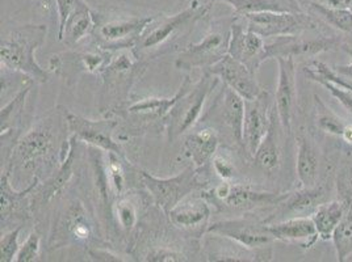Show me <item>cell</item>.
<instances>
[{"label":"cell","mask_w":352,"mask_h":262,"mask_svg":"<svg viewBox=\"0 0 352 262\" xmlns=\"http://www.w3.org/2000/svg\"><path fill=\"white\" fill-rule=\"evenodd\" d=\"M46 25H23L11 30L0 45L1 66L27 75L33 82L46 83L49 73L37 63L36 50L46 38Z\"/></svg>","instance_id":"1"},{"label":"cell","mask_w":352,"mask_h":262,"mask_svg":"<svg viewBox=\"0 0 352 262\" xmlns=\"http://www.w3.org/2000/svg\"><path fill=\"white\" fill-rule=\"evenodd\" d=\"M219 80L217 76L206 71L201 79L176 102L175 106L166 116L167 134L171 142L191 130L197 123L210 93L219 84Z\"/></svg>","instance_id":"2"},{"label":"cell","mask_w":352,"mask_h":262,"mask_svg":"<svg viewBox=\"0 0 352 262\" xmlns=\"http://www.w3.org/2000/svg\"><path fill=\"white\" fill-rule=\"evenodd\" d=\"M234 19H225L214 23V27L206 37L197 43L187 46L176 58L175 66L179 70L204 69L209 70L220 62L228 51L232 38V25Z\"/></svg>","instance_id":"3"},{"label":"cell","mask_w":352,"mask_h":262,"mask_svg":"<svg viewBox=\"0 0 352 262\" xmlns=\"http://www.w3.org/2000/svg\"><path fill=\"white\" fill-rule=\"evenodd\" d=\"M210 10L209 3H199L195 0L188 8L174 16H164L155 19L147 25L138 37L134 49L138 54H146L148 51L158 50L161 46L167 44L171 38L187 27L193 25Z\"/></svg>","instance_id":"4"},{"label":"cell","mask_w":352,"mask_h":262,"mask_svg":"<svg viewBox=\"0 0 352 262\" xmlns=\"http://www.w3.org/2000/svg\"><path fill=\"white\" fill-rule=\"evenodd\" d=\"M141 178L155 204H158L167 215L176 204L187 198L192 191L200 189L197 169L195 167L186 168L183 172L168 178H158L148 172L141 171Z\"/></svg>","instance_id":"5"},{"label":"cell","mask_w":352,"mask_h":262,"mask_svg":"<svg viewBox=\"0 0 352 262\" xmlns=\"http://www.w3.org/2000/svg\"><path fill=\"white\" fill-rule=\"evenodd\" d=\"M243 17L246 19L248 30L263 38L298 36L317 28V21L305 12H261Z\"/></svg>","instance_id":"6"},{"label":"cell","mask_w":352,"mask_h":262,"mask_svg":"<svg viewBox=\"0 0 352 262\" xmlns=\"http://www.w3.org/2000/svg\"><path fill=\"white\" fill-rule=\"evenodd\" d=\"M56 142L57 136L53 126L43 121L17 142L12 163H17L25 169L36 168L52 156Z\"/></svg>","instance_id":"7"},{"label":"cell","mask_w":352,"mask_h":262,"mask_svg":"<svg viewBox=\"0 0 352 262\" xmlns=\"http://www.w3.org/2000/svg\"><path fill=\"white\" fill-rule=\"evenodd\" d=\"M342 41L336 36H320L301 38L298 36L276 37V41L265 44V60L271 58H310L322 53L342 47Z\"/></svg>","instance_id":"8"},{"label":"cell","mask_w":352,"mask_h":262,"mask_svg":"<svg viewBox=\"0 0 352 262\" xmlns=\"http://www.w3.org/2000/svg\"><path fill=\"white\" fill-rule=\"evenodd\" d=\"M65 119L69 130L76 136L79 142H85L89 146L103 150L105 152H113L124 158V151L113 139V130L118 122L113 119L91 121L85 117L78 116L69 110H65Z\"/></svg>","instance_id":"9"},{"label":"cell","mask_w":352,"mask_h":262,"mask_svg":"<svg viewBox=\"0 0 352 262\" xmlns=\"http://www.w3.org/2000/svg\"><path fill=\"white\" fill-rule=\"evenodd\" d=\"M206 233L236 243L239 247L258 250L271 246L275 240L265 223H254L248 219H228L210 224Z\"/></svg>","instance_id":"10"},{"label":"cell","mask_w":352,"mask_h":262,"mask_svg":"<svg viewBox=\"0 0 352 262\" xmlns=\"http://www.w3.org/2000/svg\"><path fill=\"white\" fill-rule=\"evenodd\" d=\"M206 71L217 76L226 87L232 88L248 102L255 100L267 92L258 83L255 73H251L242 62L233 58L230 54H226Z\"/></svg>","instance_id":"11"},{"label":"cell","mask_w":352,"mask_h":262,"mask_svg":"<svg viewBox=\"0 0 352 262\" xmlns=\"http://www.w3.org/2000/svg\"><path fill=\"white\" fill-rule=\"evenodd\" d=\"M213 194L221 204L234 211H251L265 206H276L285 197V193L259 191L249 187L230 185L229 182H222L214 188Z\"/></svg>","instance_id":"12"},{"label":"cell","mask_w":352,"mask_h":262,"mask_svg":"<svg viewBox=\"0 0 352 262\" xmlns=\"http://www.w3.org/2000/svg\"><path fill=\"white\" fill-rule=\"evenodd\" d=\"M327 201V193L323 187H301L300 189L291 193H285V197L279 204H276L275 211L265 219L263 223L271 224L280 220L294 218V217H307L313 214L316 209Z\"/></svg>","instance_id":"13"},{"label":"cell","mask_w":352,"mask_h":262,"mask_svg":"<svg viewBox=\"0 0 352 262\" xmlns=\"http://www.w3.org/2000/svg\"><path fill=\"white\" fill-rule=\"evenodd\" d=\"M279 64V82L275 93V106L278 110L280 125L285 132H292L296 104L297 83L294 58H276Z\"/></svg>","instance_id":"14"},{"label":"cell","mask_w":352,"mask_h":262,"mask_svg":"<svg viewBox=\"0 0 352 262\" xmlns=\"http://www.w3.org/2000/svg\"><path fill=\"white\" fill-rule=\"evenodd\" d=\"M271 110L272 106H270L268 92H265L255 100H246V113L243 122V148L252 158L270 128Z\"/></svg>","instance_id":"15"},{"label":"cell","mask_w":352,"mask_h":262,"mask_svg":"<svg viewBox=\"0 0 352 262\" xmlns=\"http://www.w3.org/2000/svg\"><path fill=\"white\" fill-rule=\"evenodd\" d=\"M233 58L242 62L251 73H256L262 63L265 62V43L263 37L245 29L238 23V16L232 25V38L229 51Z\"/></svg>","instance_id":"16"},{"label":"cell","mask_w":352,"mask_h":262,"mask_svg":"<svg viewBox=\"0 0 352 262\" xmlns=\"http://www.w3.org/2000/svg\"><path fill=\"white\" fill-rule=\"evenodd\" d=\"M272 237L279 241H297L301 247L309 249L313 247L320 236L311 217H294L267 224Z\"/></svg>","instance_id":"17"},{"label":"cell","mask_w":352,"mask_h":262,"mask_svg":"<svg viewBox=\"0 0 352 262\" xmlns=\"http://www.w3.org/2000/svg\"><path fill=\"white\" fill-rule=\"evenodd\" d=\"M154 17H133L131 20H118L104 24L99 36L107 47H134L138 37Z\"/></svg>","instance_id":"18"},{"label":"cell","mask_w":352,"mask_h":262,"mask_svg":"<svg viewBox=\"0 0 352 262\" xmlns=\"http://www.w3.org/2000/svg\"><path fill=\"white\" fill-rule=\"evenodd\" d=\"M180 230H200L210 218V207L204 198H184L167 214Z\"/></svg>","instance_id":"19"},{"label":"cell","mask_w":352,"mask_h":262,"mask_svg":"<svg viewBox=\"0 0 352 262\" xmlns=\"http://www.w3.org/2000/svg\"><path fill=\"white\" fill-rule=\"evenodd\" d=\"M10 167L6 169L0 178V202H1V226L7 224L10 222V218L14 215H23L27 214V197L33 190L38 187V177L36 176L34 180L32 181L30 187L25 190L16 191L12 189L11 182H10Z\"/></svg>","instance_id":"20"},{"label":"cell","mask_w":352,"mask_h":262,"mask_svg":"<svg viewBox=\"0 0 352 262\" xmlns=\"http://www.w3.org/2000/svg\"><path fill=\"white\" fill-rule=\"evenodd\" d=\"M219 143L220 138L217 131L212 128H204L188 135L184 148L186 154L193 163V167L200 169L216 155Z\"/></svg>","instance_id":"21"},{"label":"cell","mask_w":352,"mask_h":262,"mask_svg":"<svg viewBox=\"0 0 352 262\" xmlns=\"http://www.w3.org/2000/svg\"><path fill=\"white\" fill-rule=\"evenodd\" d=\"M278 121H279L278 110H276V106L274 105L271 110L270 128L262 143L259 145L254 155L255 163L265 172H274L280 167L281 150H280L279 135H278Z\"/></svg>","instance_id":"22"},{"label":"cell","mask_w":352,"mask_h":262,"mask_svg":"<svg viewBox=\"0 0 352 262\" xmlns=\"http://www.w3.org/2000/svg\"><path fill=\"white\" fill-rule=\"evenodd\" d=\"M297 163L296 171L301 187L310 188L318 185V172H320V158L317 150L310 143L304 134L297 136Z\"/></svg>","instance_id":"23"},{"label":"cell","mask_w":352,"mask_h":262,"mask_svg":"<svg viewBox=\"0 0 352 262\" xmlns=\"http://www.w3.org/2000/svg\"><path fill=\"white\" fill-rule=\"evenodd\" d=\"M246 113V100L230 87H223L222 118L230 129L234 141L243 146V122Z\"/></svg>","instance_id":"24"},{"label":"cell","mask_w":352,"mask_h":262,"mask_svg":"<svg viewBox=\"0 0 352 262\" xmlns=\"http://www.w3.org/2000/svg\"><path fill=\"white\" fill-rule=\"evenodd\" d=\"M76 142H78V139L75 135L69 139L67 155H66L65 160L62 161L58 172L56 175L52 176L45 182L43 189L38 193L43 204H47V202L53 201L54 198H57L65 189V187L67 185V182L72 180L74 175V160L76 156Z\"/></svg>","instance_id":"25"},{"label":"cell","mask_w":352,"mask_h":262,"mask_svg":"<svg viewBox=\"0 0 352 262\" xmlns=\"http://www.w3.org/2000/svg\"><path fill=\"white\" fill-rule=\"evenodd\" d=\"M233 7L235 16L261 12H304L297 0H219Z\"/></svg>","instance_id":"26"},{"label":"cell","mask_w":352,"mask_h":262,"mask_svg":"<svg viewBox=\"0 0 352 262\" xmlns=\"http://www.w3.org/2000/svg\"><path fill=\"white\" fill-rule=\"evenodd\" d=\"M191 87V79L190 76H186L184 82L182 83V86L171 99H145L142 102L133 104L132 106L128 108V112L131 115L145 117L150 119L166 118V116L171 112V109L175 106L176 102H179V99Z\"/></svg>","instance_id":"27"},{"label":"cell","mask_w":352,"mask_h":262,"mask_svg":"<svg viewBox=\"0 0 352 262\" xmlns=\"http://www.w3.org/2000/svg\"><path fill=\"white\" fill-rule=\"evenodd\" d=\"M344 211L346 207L340 200L330 202L326 201L316 209V211L311 214V219L317 227L320 240L329 241L333 239L334 231L344 217Z\"/></svg>","instance_id":"28"},{"label":"cell","mask_w":352,"mask_h":262,"mask_svg":"<svg viewBox=\"0 0 352 262\" xmlns=\"http://www.w3.org/2000/svg\"><path fill=\"white\" fill-rule=\"evenodd\" d=\"M94 27V15L88 8L87 3L85 1L69 17L60 41H65L67 45L78 44L83 37L91 33Z\"/></svg>","instance_id":"29"},{"label":"cell","mask_w":352,"mask_h":262,"mask_svg":"<svg viewBox=\"0 0 352 262\" xmlns=\"http://www.w3.org/2000/svg\"><path fill=\"white\" fill-rule=\"evenodd\" d=\"M309 10L333 28L352 36V11L349 8L329 7L316 0L309 1Z\"/></svg>","instance_id":"30"},{"label":"cell","mask_w":352,"mask_h":262,"mask_svg":"<svg viewBox=\"0 0 352 262\" xmlns=\"http://www.w3.org/2000/svg\"><path fill=\"white\" fill-rule=\"evenodd\" d=\"M30 91V86L23 88L12 99V102H8L4 108H1V138H6L12 130V126L16 122L20 121Z\"/></svg>","instance_id":"31"},{"label":"cell","mask_w":352,"mask_h":262,"mask_svg":"<svg viewBox=\"0 0 352 262\" xmlns=\"http://www.w3.org/2000/svg\"><path fill=\"white\" fill-rule=\"evenodd\" d=\"M316 105H317V126L320 130L329 134V135H334L338 138H342L343 130L347 125V121H344L343 118L336 115L333 110H330L322 100L316 96Z\"/></svg>","instance_id":"32"},{"label":"cell","mask_w":352,"mask_h":262,"mask_svg":"<svg viewBox=\"0 0 352 262\" xmlns=\"http://www.w3.org/2000/svg\"><path fill=\"white\" fill-rule=\"evenodd\" d=\"M304 71H305V75L308 76V79L326 88L331 93V96L337 102H340V105L352 117V91L347 89V88L342 87V86H339V84L334 83V82H330V80L324 79L320 73L313 71L310 67H305Z\"/></svg>","instance_id":"33"},{"label":"cell","mask_w":352,"mask_h":262,"mask_svg":"<svg viewBox=\"0 0 352 262\" xmlns=\"http://www.w3.org/2000/svg\"><path fill=\"white\" fill-rule=\"evenodd\" d=\"M67 230L75 240L87 241L92 235V227L88 222L82 204H75L67 214Z\"/></svg>","instance_id":"34"},{"label":"cell","mask_w":352,"mask_h":262,"mask_svg":"<svg viewBox=\"0 0 352 262\" xmlns=\"http://www.w3.org/2000/svg\"><path fill=\"white\" fill-rule=\"evenodd\" d=\"M115 213L118 218V224L125 231H132L134 226L137 224V207L128 197H121L115 204Z\"/></svg>","instance_id":"35"},{"label":"cell","mask_w":352,"mask_h":262,"mask_svg":"<svg viewBox=\"0 0 352 262\" xmlns=\"http://www.w3.org/2000/svg\"><path fill=\"white\" fill-rule=\"evenodd\" d=\"M23 230V226H19L14 230H11L10 233L1 235V240H0V249H1V262H12L15 261L16 254L20 249L19 244V236Z\"/></svg>","instance_id":"36"},{"label":"cell","mask_w":352,"mask_h":262,"mask_svg":"<svg viewBox=\"0 0 352 262\" xmlns=\"http://www.w3.org/2000/svg\"><path fill=\"white\" fill-rule=\"evenodd\" d=\"M41 248V237L37 233H30L27 240L20 246L16 254V262H32L37 260Z\"/></svg>","instance_id":"37"},{"label":"cell","mask_w":352,"mask_h":262,"mask_svg":"<svg viewBox=\"0 0 352 262\" xmlns=\"http://www.w3.org/2000/svg\"><path fill=\"white\" fill-rule=\"evenodd\" d=\"M121 156H118L113 152H108V165L105 167L108 181L112 185V188L118 193H121L124 188V169L121 167Z\"/></svg>","instance_id":"38"},{"label":"cell","mask_w":352,"mask_h":262,"mask_svg":"<svg viewBox=\"0 0 352 262\" xmlns=\"http://www.w3.org/2000/svg\"><path fill=\"white\" fill-rule=\"evenodd\" d=\"M56 3H57L59 20L58 38L60 40L69 17L79 5H82L85 3V0H56Z\"/></svg>","instance_id":"39"},{"label":"cell","mask_w":352,"mask_h":262,"mask_svg":"<svg viewBox=\"0 0 352 262\" xmlns=\"http://www.w3.org/2000/svg\"><path fill=\"white\" fill-rule=\"evenodd\" d=\"M309 67H310L313 71L320 73L324 79H327V80H330V82H334V83H337L339 86H342V87L347 88V89L352 91V83H350L349 80H346L344 78H342L340 75H338L331 67H329L327 64H324L322 62L314 60V62L311 63V66H309Z\"/></svg>","instance_id":"40"},{"label":"cell","mask_w":352,"mask_h":262,"mask_svg":"<svg viewBox=\"0 0 352 262\" xmlns=\"http://www.w3.org/2000/svg\"><path fill=\"white\" fill-rule=\"evenodd\" d=\"M187 260L188 259L183 253H179V252L171 250V249H155V250L150 252L145 259V261L151 262H180L187 261Z\"/></svg>","instance_id":"41"},{"label":"cell","mask_w":352,"mask_h":262,"mask_svg":"<svg viewBox=\"0 0 352 262\" xmlns=\"http://www.w3.org/2000/svg\"><path fill=\"white\" fill-rule=\"evenodd\" d=\"M213 167H214V171H216L217 176L223 181L232 180L234 177V165L232 164V161L226 159L225 156L216 155L214 159H213Z\"/></svg>","instance_id":"42"},{"label":"cell","mask_w":352,"mask_h":262,"mask_svg":"<svg viewBox=\"0 0 352 262\" xmlns=\"http://www.w3.org/2000/svg\"><path fill=\"white\" fill-rule=\"evenodd\" d=\"M342 49L350 56V58H351V62L349 63V64H344V66H336L333 70L338 73V75H340L342 78H344L346 80H352V50L351 49H349L346 45H343L342 46ZM352 83V82H351Z\"/></svg>","instance_id":"43"},{"label":"cell","mask_w":352,"mask_h":262,"mask_svg":"<svg viewBox=\"0 0 352 262\" xmlns=\"http://www.w3.org/2000/svg\"><path fill=\"white\" fill-rule=\"evenodd\" d=\"M318 3H322L324 5H329V7H337V8H346V4H344V0H316Z\"/></svg>","instance_id":"44"},{"label":"cell","mask_w":352,"mask_h":262,"mask_svg":"<svg viewBox=\"0 0 352 262\" xmlns=\"http://www.w3.org/2000/svg\"><path fill=\"white\" fill-rule=\"evenodd\" d=\"M344 4H346V8L352 11V0H344Z\"/></svg>","instance_id":"45"}]
</instances>
